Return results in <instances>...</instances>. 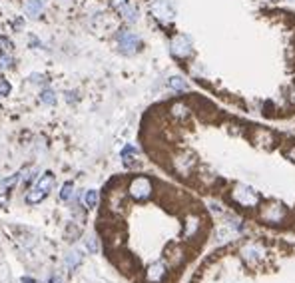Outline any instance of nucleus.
<instances>
[{
	"label": "nucleus",
	"instance_id": "f257e3e1",
	"mask_svg": "<svg viewBox=\"0 0 295 283\" xmlns=\"http://www.w3.org/2000/svg\"><path fill=\"white\" fill-rule=\"evenodd\" d=\"M259 220L265 226L279 227L289 220V210L281 202L271 200V202H265V204L259 206Z\"/></svg>",
	"mask_w": 295,
	"mask_h": 283
},
{
	"label": "nucleus",
	"instance_id": "f03ea898",
	"mask_svg": "<svg viewBox=\"0 0 295 283\" xmlns=\"http://www.w3.org/2000/svg\"><path fill=\"white\" fill-rule=\"evenodd\" d=\"M54 185H56V175H54L52 171H46V173H44V175L36 181V185H34V187H30V190L26 192L24 202H26V204H30V206H36V204L44 202V200L52 194Z\"/></svg>",
	"mask_w": 295,
	"mask_h": 283
},
{
	"label": "nucleus",
	"instance_id": "7ed1b4c3",
	"mask_svg": "<svg viewBox=\"0 0 295 283\" xmlns=\"http://www.w3.org/2000/svg\"><path fill=\"white\" fill-rule=\"evenodd\" d=\"M230 198L236 206L243 210H255L261 204L259 194L251 185H245V183H234V187L230 190Z\"/></svg>",
	"mask_w": 295,
	"mask_h": 283
},
{
	"label": "nucleus",
	"instance_id": "20e7f679",
	"mask_svg": "<svg viewBox=\"0 0 295 283\" xmlns=\"http://www.w3.org/2000/svg\"><path fill=\"white\" fill-rule=\"evenodd\" d=\"M126 194L134 200V202H148L154 194V181L148 175H136L130 179Z\"/></svg>",
	"mask_w": 295,
	"mask_h": 283
},
{
	"label": "nucleus",
	"instance_id": "39448f33",
	"mask_svg": "<svg viewBox=\"0 0 295 283\" xmlns=\"http://www.w3.org/2000/svg\"><path fill=\"white\" fill-rule=\"evenodd\" d=\"M116 44H118V52L124 56H134L142 50V40L136 32L128 30V28H122L116 32Z\"/></svg>",
	"mask_w": 295,
	"mask_h": 283
},
{
	"label": "nucleus",
	"instance_id": "423d86ee",
	"mask_svg": "<svg viewBox=\"0 0 295 283\" xmlns=\"http://www.w3.org/2000/svg\"><path fill=\"white\" fill-rule=\"evenodd\" d=\"M150 12H152L154 18H158L164 24L172 22L174 16H176V8H174V2L172 0H152Z\"/></svg>",
	"mask_w": 295,
	"mask_h": 283
},
{
	"label": "nucleus",
	"instance_id": "0eeeda50",
	"mask_svg": "<svg viewBox=\"0 0 295 283\" xmlns=\"http://www.w3.org/2000/svg\"><path fill=\"white\" fill-rule=\"evenodd\" d=\"M239 255L241 259L247 263V265H259L265 257V247L261 243H255V241H249L245 243L241 249H239Z\"/></svg>",
	"mask_w": 295,
	"mask_h": 283
},
{
	"label": "nucleus",
	"instance_id": "6e6552de",
	"mask_svg": "<svg viewBox=\"0 0 295 283\" xmlns=\"http://www.w3.org/2000/svg\"><path fill=\"white\" fill-rule=\"evenodd\" d=\"M170 52H172V56H176L177 60H187V58L193 54L191 40H189L185 34H176V36L170 40Z\"/></svg>",
	"mask_w": 295,
	"mask_h": 283
},
{
	"label": "nucleus",
	"instance_id": "1a4fd4ad",
	"mask_svg": "<svg viewBox=\"0 0 295 283\" xmlns=\"http://www.w3.org/2000/svg\"><path fill=\"white\" fill-rule=\"evenodd\" d=\"M166 275H168V265L162 259H158L146 267V283H164Z\"/></svg>",
	"mask_w": 295,
	"mask_h": 283
},
{
	"label": "nucleus",
	"instance_id": "9d476101",
	"mask_svg": "<svg viewBox=\"0 0 295 283\" xmlns=\"http://www.w3.org/2000/svg\"><path fill=\"white\" fill-rule=\"evenodd\" d=\"M172 164H174V170H176L179 175H187V173H191L193 166H195V158H193L191 154H183V152H181V154L174 156Z\"/></svg>",
	"mask_w": 295,
	"mask_h": 283
},
{
	"label": "nucleus",
	"instance_id": "9b49d317",
	"mask_svg": "<svg viewBox=\"0 0 295 283\" xmlns=\"http://www.w3.org/2000/svg\"><path fill=\"white\" fill-rule=\"evenodd\" d=\"M122 164L128 170H136L140 166V152H138L136 146H132V144L124 146V150H122Z\"/></svg>",
	"mask_w": 295,
	"mask_h": 283
},
{
	"label": "nucleus",
	"instance_id": "f8f14e48",
	"mask_svg": "<svg viewBox=\"0 0 295 283\" xmlns=\"http://www.w3.org/2000/svg\"><path fill=\"white\" fill-rule=\"evenodd\" d=\"M120 12V16L128 22V24H134V22H138V18H140V8L132 2V0H126L122 6H118L116 8Z\"/></svg>",
	"mask_w": 295,
	"mask_h": 283
},
{
	"label": "nucleus",
	"instance_id": "ddd939ff",
	"mask_svg": "<svg viewBox=\"0 0 295 283\" xmlns=\"http://www.w3.org/2000/svg\"><path fill=\"white\" fill-rule=\"evenodd\" d=\"M253 142H255L257 146H261V148H271L273 142H275V138H273V134H271L269 130L255 128V130H253Z\"/></svg>",
	"mask_w": 295,
	"mask_h": 283
},
{
	"label": "nucleus",
	"instance_id": "4468645a",
	"mask_svg": "<svg viewBox=\"0 0 295 283\" xmlns=\"http://www.w3.org/2000/svg\"><path fill=\"white\" fill-rule=\"evenodd\" d=\"M42 12H44L42 0H26V2H24V14H26L28 18L38 20V18L42 16Z\"/></svg>",
	"mask_w": 295,
	"mask_h": 283
},
{
	"label": "nucleus",
	"instance_id": "2eb2a0df",
	"mask_svg": "<svg viewBox=\"0 0 295 283\" xmlns=\"http://www.w3.org/2000/svg\"><path fill=\"white\" fill-rule=\"evenodd\" d=\"M200 227H202V220H200L198 216H187L185 222H183V237H185V239L193 237V235L200 231Z\"/></svg>",
	"mask_w": 295,
	"mask_h": 283
},
{
	"label": "nucleus",
	"instance_id": "dca6fc26",
	"mask_svg": "<svg viewBox=\"0 0 295 283\" xmlns=\"http://www.w3.org/2000/svg\"><path fill=\"white\" fill-rule=\"evenodd\" d=\"M189 112H191V110H189V106H187V104H183V102H176V104H172V106H170V114H172L176 120H179V122H181V120H185V118L189 116Z\"/></svg>",
	"mask_w": 295,
	"mask_h": 283
},
{
	"label": "nucleus",
	"instance_id": "f3484780",
	"mask_svg": "<svg viewBox=\"0 0 295 283\" xmlns=\"http://www.w3.org/2000/svg\"><path fill=\"white\" fill-rule=\"evenodd\" d=\"M82 259H84V253H80V251H70L68 255H66V259H64V263H66V267L68 269H76L80 263H82Z\"/></svg>",
	"mask_w": 295,
	"mask_h": 283
},
{
	"label": "nucleus",
	"instance_id": "a211bd4d",
	"mask_svg": "<svg viewBox=\"0 0 295 283\" xmlns=\"http://www.w3.org/2000/svg\"><path fill=\"white\" fill-rule=\"evenodd\" d=\"M98 204H100V194H98V190H88V192H86V208H88V210H96Z\"/></svg>",
	"mask_w": 295,
	"mask_h": 283
},
{
	"label": "nucleus",
	"instance_id": "6ab92c4d",
	"mask_svg": "<svg viewBox=\"0 0 295 283\" xmlns=\"http://www.w3.org/2000/svg\"><path fill=\"white\" fill-rule=\"evenodd\" d=\"M14 68V58L10 52H2L0 50V72H6V70H12Z\"/></svg>",
	"mask_w": 295,
	"mask_h": 283
},
{
	"label": "nucleus",
	"instance_id": "aec40b11",
	"mask_svg": "<svg viewBox=\"0 0 295 283\" xmlns=\"http://www.w3.org/2000/svg\"><path fill=\"white\" fill-rule=\"evenodd\" d=\"M40 100H42V104H46V106H54V104H56V92H54L52 88H44V90L40 92Z\"/></svg>",
	"mask_w": 295,
	"mask_h": 283
},
{
	"label": "nucleus",
	"instance_id": "412c9836",
	"mask_svg": "<svg viewBox=\"0 0 295 283\" xmlns=\"http://www.w3.org/2000/svg\"><path fill=\"white\" fill-rule=\"evenodd\" d=\"M168 86H170L172 90H176V92H183V90H187L185 80H183V78H179V76H172V78L168 80Z\"/></svg>",
	"mask_w": 295,
	"mask_h": 283
},
{
	"label": "nucleus",
	"instance_id": "4be33fe9",
	"mask_svg": "<svg viewBox=\"0 0 295 283\" xmlns=\"http://www.w3.org/2000/svg\"><path fill=\"white\" fill-rule=\"evenodd\" d=\"M72 194H74V181H66L60 190V202H68L72 198Z\"/></svg>",
	"mask_w": 295,
	"mask_h": 283
},
{
	"label": "nucleus",
	"instance_id": "5701e85b",
	"mask_svg": "<svg viewBox=\"0 0 295 283\" xmlns=\"http://www.w3.org/2000/svg\"><path fill=\"white\" fill-rule=\"evenodd\" d=\"M86 245H88V249H90L92 253H98V251H100V241H98L96 235H88V237H86Z\"/></svg>",
	"mask_w": 295,
	"mask_h": 283
},
{
	"label": "nucleus",
	"instance_id": "b1692460",
	"mask_svg": "<svg viewBox=\"0 0 295 283\" xmlns=\"http://www.w3.org/2000/svg\"><path fill=\"white\" fill-rule=\"evenodd\" d=\"M12 48H14L12 40L6 38V36H0V50H2V52H12Z\"/></svg>",
	"mask_w": 295,
	"mask_h": 283
},
{
	"label": "nucleus",
	"instance_id": "393cba45",
	"mask_svg": "<svg viewBox=\"0 0 295 283\" xmlns=\"http://www.w3.org/2000/svg\"><path fill=\"white\" fill-rule=\"evenodd\" d=\"M10 84H8V80H0V96H8L10 94Z\"/></svg>",
	"mask_w": 295,
	"mask_h": 283
},
{
	"label": "nucleus",
	"instance_id": "a878e982",
	"mask_svg": "<svg viewBox=\"0 0 295 283\" xmlns=\"http://www.w3.org/2000/svg\"><path fill=\"white\" fill-rule=\"evenodd\" d=\"M30 82L40 84V82H44V76H42V74H30Z\"/></svg>",
	"mask_w": 295,
	"mask_h": 283
},
{
	"label": "nucleus",
	"instance_id": "bb28decb",
	"mask_svg": "<svg viewBox=\"0 0 295 283\" xmlns=\"http://www.w3.org/2000/svg\"><path fill=\"white\" fill-rule=\"evenodd\" d=\"M285 156H287L289 160H293V162H295V144H291V146L285 150Z\"/></svg>",
	"mask_w": 295,
	"mask_h": 283
},
{
	"label": "nucleus",
	"instance_id": "cd10ccee",
	"mask_svg": "<svg viewBox=\"0 0 295 283\" xmlns=\"http://www.w3.org/2000/svg\"><path fill=\"white\" fill-rule=\"evenodd\" d=\"M48 283H64V277L62 275H58V273H54L52 277H50V281Z\"/></svg>",
	"mask_w": 295,
	"mask_h": 283
},
{
	"label": "nucleus",
	"instance_id": "c85d7f7f",
	"mask_svg": "<svg viewBox=\"0 0 295 283\" xmlns=\"http://www.w3.org/2000/svg\"><path fill=\"white\" fill-rule=\"evenodd\" d=\"M66 98H68V102H76V100H78L76 92H66Z\"/></svg>",
	"mask_w": 295,
	"mask_h": 283
},
{
	"label": "nucleus",
	"instance_id": "c756f323",
	"mask_svg": "<svg viewBox=\"0 0 295 283\" xmlns=\"http://www.w3.org/2000/svg\"><path fill=\"white\" fill-rule=\"evenodd\" d=\"M126 0H110V4H112V8H118V6H122Z\"/></svg>",
	"mask_w": 295,
	"mask_h": 283
},
{
	"label": "nucleus",
	"instance_id": "7c9ffc66",
	"mask_svg": "<svg viewBox=\"0 0 295 283\" xmlns=\"http://www.w3.org/2000/svg\"><path fill=\"white\" fill-rule=\"evenodd\" d=\"M20 283H38V281H36L34 277H22V279H20Z\"/></svg>",
	"mask_w": 295,
	"mask_h": 283
}]
</instances>
